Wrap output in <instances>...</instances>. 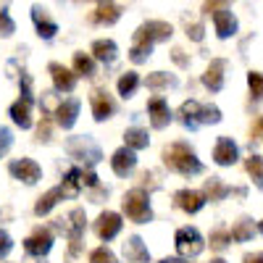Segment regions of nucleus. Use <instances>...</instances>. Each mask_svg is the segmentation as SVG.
<instances>
[{
	"mask_svg": "<svg viewBox=\"0 0 263 263\" xmlns=\"http://www.w3.org/2000/svg\"><path fill=\"white\" fill-rule=\"evenodd\" d=\"M239 158V150H237V142L232 137H218L216 140V147H213V161L218 166H234Z\"/></svg>",
	"mask_w": 263,
	"mask_h": 263,
	"instance_id": "nucleus-12",
	"label": "nucleus"
},
{
	"mask_svg": "<svg viewBox=\"0 0 263 263\" xmlns=\"http://www.w3.org/2000/svg\"><path fill=\"white\" fill-rule=\"evenodd\" d=\"M84 227H87V216H84V211H82V208H74V211L69 213V239H71L69 253H71V255H77L79 248H82Z\"/></svg>",
	"mask_w": 263,
	"mask_h": 263,
	"instance_id": "nucleus-13",
	"label": "nucleus"
},
{
	"mask_svg": "<svg viewBox=\"0 0 263 263\" xmlns=\"http://www.w3.org/2000/svg\"><path fill=\"white\" fill-rule=\"evenodd\" d=\"M66 153H69L74 161H82L87 168L100 163V158H103V153H100V147L95 145L92 137H71L66 142Z\"/></svg>",
	"mask_w": 263,
	"mask_h": 263,
	"instance_id": "nucleus-4",
	"label": "nucleus"
},
{
	"mask_svg": "<svg viewBox=\"0 0 263 263\" xmlns=\"http://www.w3.org/2000/svg\"><path fill=\"white\" fill-rule=\"evenodd\" d=\"M224 71H227V61L224 58H216L208 63V69L203 74V84L208 87L211 92H218L224 87Z\"/></svg>",
	"mask_w": 263,
	"mask_h": 263,
	"instance_id": "nucleus-18",
	"label": "nucleus"
},
{
	"mask_svg": "<svg viewBox=\"0 0 263 263\" xmlns=\"http://www.w3.org/2000/svg\"><path fill=\"white\" fill-rule=\"evenodd\" d=\"M245 168H248V174L253 177V182L260 187V177H263V171H260V156H250L248 163H245Z\"/></svg>",
	"mask_w": 263,
	"mask_h": 263,
	"instance_id": "nucleus-35",
	"label": "nucleus"
},
{
	"mask_svg": "<svg viewBox=\"0 0 263 263\" xmlns=\"http://www.w3.org/2000/svg\"><path fill=\"white\" fill-rule=\"evenodd\" d=\"M58 200H63V195H61V190L58 187H53V190H48L45 195L37 200V205H34V213L37 216H45V213H50L55 205H58Z\"/></svg>",
	"mask_w": 263,
	"mask_h": 263,
	"instance_id": "nucleus-29",
	"label": "nucleus"
},
{
	"mask_svg": "<svg viewBox=\"0 0 263 263\" xmlns=\"http://www.w3.org/2000/svg\"><path fill=\"white\" fill-rule=\"evenodd\" d=\"M205 13H213L216 34L221 40H229L237 34V16L229 11L227 3H205Z\"/></svg>",
	"mask_w": 263,
	"mask_h": 263,
	"instance_id": "nucleus-5",
	"label": "nucleus"
},
{
	"mask_svg": "<svg viewBox=\"0 0 263 263\" xmlns=\"http://www.w3.org/2000/svg\"><path fill=\"white\" fill-rule=\"evenodd\" d=\"M258 232H260V224L245 216V218H239V221L232 227V232H229V239H234V242H248V239H253Z\"/></svg>",
	"mask_w": 263,
	"mask_h": 263,
	"instance_id": "nucleus-21",
	"label": "nucleus"
},
{
	"mask_svg": "<svg viewBox=\"0 0 263 263\" xmlns=\"http://www.w3.org/2000/svg\"><path fill=\"white\" fill-rule=\"evenodd\" d=\"M221 121V111L216 105H200V124H218Z\"/></svg>",
	"mask_w": 263,
	"mask_h": 263,
	"instance_id": "nucleus-34",
	"label": "nucleus"
},
{
	"mask_svg": "<svg viewBox=\"0 0 263 263\" xmlns=\"http://www.w3.org/2000/svg\"><path fill=\"white\" fill-rule=\"evenodd\" d=\"M161 263H187V260H182V258H163Z\"/></svg>",
	"mask_w": 263,
	"mask_h": 263,
	"instance_id": "nucleus-46",
	"label": "nucleus"
},
{
	"mask_svg": "<svg viewBox=\"0 0 263 263\" xmlns=\"http://www.w3.org/2000/svg\"><path fill=\"white\" fill-rule=\"evenodd\" d=\"M124 258L129 263H150V250L145 248L142 239L135 234V237H129L124 242Z\"/></svg>",
	"mask_w": 263,
	"mask_h": 263,
	"instance_id": "nucleus-20",
	"label": "nucleus"
},
{
	"mask_svg": "<svg viewBox=\"0 0 263 263\" xmlns=\"http://www.w3.org/2000/svg\"><path fill=\"white\" fill-rule=\"evenodd\" d=\"M248 84H250L253 100H260V90H263V79H260V71H250V74H248Z\"/></svg>",
	"mask_w": 263,
	"mask_h": 263,
	"instance_id": "nucleus-38",
	"label": "nucleus"
},
{
	"mask_svg": "<svg viewBox=\"0 0 263 263\" xmlns=\"http://www.w3.org/2000/svg\"><path fill=\"white\" fill-rule=\"evenodd\" d=\"M8 171H11L13 179L24 182V184H37L42 179V168L32 158H16V161H11L8 163Z\"/></svg>",
	"mask_w": 263,
	"mask_h": 263,
	"instance_id": "nucleus-6",
	"label": "nucleus"
},
{
	"mask_svg": "<svg viewBox=\"0 0 263 263\" xmlns=\"http://www.w3.org/2000/svg\"><path fill=\"white\" fill-rule=\"evenodd\" d=\"M153 45H156V42L150 40V34L145 32V27H140L135 32V42H132V50H129L132 63H145L150 58V53H153Z\"/></svg>",
	"mask_w": 263,
	"mask_h": 263,
	"instance_id": "nucleus-14",
	"label": "nucleus"
},
{
	"mask_svg": "<svg viewBox=\"0 0 263 263\" xmlns=\"http://www.w3.org/2000/svg\"><path fill=\"white\" fill-rule=\"evenodd\" d=\"M90 263H116V255L108 248H98L90 253Z\"/></svg>",
	"mask_w": 263,
	"mask_h": 263,
	"instance_id": "nucleus-37",
	"label": "nucleus"
},
{
	"mask_svg": "<svg viewBox=\"0 0 263 263\" xmlns=\"http://www.w3.org/2000/svg\"><path fill=\"white\" fill-rule=\"evenodd\" d=\"M79 100L77 98H66V100H61L58 103V108H55V124L61 126V129H71L74 124H77V116H79Z\"/></svg>",
	"mask_w": 263,
	"mask_h": 263,
	"instance_id": "nucleus-10",
	"label": "nucleus"
},
{
	"mask_svg": "<svg viewBox=\"0 0 263 263\" xmlns=\"http://www.w3.org/2000/svg\"><path fill=\"white\" fill-rule=\"evenodd\" d=\"M260 258H263L260 253H248L245 255V263H260Z\"/></svg>",
	"mask_w": 263,
	"mask_h": 263,
	"instance_id": "nucleus-44",
	"label": "nucleus"
},
{
	"mask_svg": "<svg viewBox=\"0 0 263 263\" xmlns=\"http://www.w3.org/2000/svg\"><path fill=\"white\" fill-rule=\"evenodd\" d=\"M229 192H239V190H232V187L221 184L216 177H211V179L205 182V192H203V197H211V200H221V197H227Z\"/></svg>",
	"mask_w": 263,
	"mask_h": 263,
	"instance_id": "nucleus-31",
	"label": "nucleus"
},
{
	"mask_svg": "<svg viewBox=\"0 0 263 263\" xmlns=\"http://www.w3.org/2000/svg\"><path fill=\"white\" fill-rule=\"evenodd\" d=\"M11 250H13V239H11V234H8L6 229H0V258H6Z\"/></svg>",
	"mask_w": 263,
	"mask_h": 263,
	"instance_id": "nucleus-41",
	"label": "nucleus"
},
{
	"mask_svg": "<svg viewBox=\"0 0 263 263\" xmlns=\"http://www.w3.org/2000/svg\"><path fill=\"white\" fill-rule=\"evenodd\" d=\"M90 50H92V58L100 63H114L119 58V48L114 40H95Z\"/></svg>",
	"mask_w": 263,
	"mask_h": 263,
	"instance_id": "nucleus-23",
	"label": "nucleus"
},
{
	"mask_svg": "<svg viewBox=\"0 0 263 263\" xmlns=\"http://www.w3.org/2000/svg\"><path fill=\"white\" fill-rule=\"evenodd\" d=\"M147 116L153 129H166L171 124V108L163 98H150L147 100Z\"/></svg>",
	"mask_w": 263,
	"mask_h": 263,
	"instance_id": "nucleus-11",
	"label": "nucleus"
},
{
	"mask_svg": "<svg viewBox=\"0 0 263 263\" xmlns=\"http://www.w3.org/2000/svg\"><path fill=\"white\" fill-rule=\"evenodd\" d=\"M90 105H92V116H95V121L111 119L114 111H116V103H114L111 92H108L105 87H95V90L90 92Z\"/></svg>",
	"mask_w": 263,
	"mask_h": 263,
	"instance_id": "nucleus-8",
	"label": "nucleus"
},
{
	"mask_svg": "<svg viewBox=\"0 0 263 263\" xmlns=\"http://www.w3.org/2000/svg\"><path fill=\"white\" fill-rule=\"evenodd\" d=\"M145 84L150 87V90H163V87H174V84H177V79L168 77V74H163V71H156V74L147 77Z\"/></svg>",
	"mask_w": 263,
	"mask_h": 263,
	"instance_id": "nucleus-32",
	"label": "nucleus"
},
{
	"mask_svg": "<svg viewBox=\"0 0 263 263\" xmlns=\"http://www.w3.org/2000/svg\"><path fill=\"white\" fill-rule=\"evenodd\" d=\"M121 13H124V8L119 3H98L92 11V21L95 24H116Z\"/></svg>",
	"mask_w": 263,
	"mask_h": 263,
	"instance_id": "nucleus-22",
	"label": "nucleus"
},
{
	"mask_svg": "<svg viewBox=\"0 0 263 263\" xmlns=\"http://www.w3.org/2000/svg\"><path fill=\"white\" fill-rule=\"evenodd\" d=\"M18 87H21V100L34 103V95H32V79H29V74L21 71V77H18Z\"/></svg>",
	"mask_w": 263,
	"mask_h": 263,
	"instance_id": "nucleus-36",
	"label": "nucleus"
},
{
	"mask_svg": "<svg viewBox=\"0 0 263 263\" xmlns=\"http://www.w3.org/2000/svg\"><path fill=\"white\" fill-rule=\"evenodd\" d=\"M163 166L182 174V177H195V174L203 171V163L200 158L195 156V150L184 142H174L163 150Z\"/></svg>",
	"mask_w": 263,
	"mask_h": 263,
	"instance_id": "nucleus-1",
	"label": "nucleus"
},
{
	"mask_svg": "<svg viewBox=\"0 0 263 263\" xmlns=\"http://www.w3.org/2000/svg\"><path fill=\"white\" fill-rule=\"evenodd\" d=\"M179 121L187 129H197L200 126V103L197 100H184L179 108Z\"/></svg>",
	"mask_w": 263,
	"mask_h": 263,
	"instance_id": "nucleus-26",
	"label": "nucleus"
},
{
	"mask_svg": "<svg viewBox=\"0 0 263 263\" xmlns=\"http://www.w3.org/2000/svg\"><path fill=\"white\" fill-rule=\"evenodd\" d=\"M124 147H129L132 153L135 150H145L147 145H150V137H147V129H142V126H129L126 132H124Z\"/></svg>",
	"mask_w": 263,
	"mask_h": 263,
	"instance_id": "nucleus-25",
	"label": "nucleus"
},
{
	"mask_svg": "<svg viewBox=\"0 0 263 263\" xmlns=\"http://www.w3.org/2000/svg\"><path fill=\"white\" fill-rule=\"evenodd\" d=\"M11 145H13L11 129H8V126H0V156H6V153L11 150Z\"/></svg>",
	"mask_w": 263,
	"mask_h": 263,
	"instance_id": "nucleus-40",
	"label": "nucleus"
},
{
	"mask_svg": "<svg viewBox=\"0 0 263 263\" xmlns=\"http://www.w3.org/2000/svg\"><path fill=\"white\" fill-rule=\"evenodd\" d=\"M58 190H61L63 197H77V195H79L82 182H79V168H77V166L66 171V177H63V182L58 184Z\"/></svg>",
	"mask_w": 263,
	"mask_h": 263,
	"instance_id": "nucleus-27",
	"label": "nucleus"
},
{
	"mask_svg": "<svg viewBox=\"0 0 263 263\" xmlns=\"http://www.w3.org/2000/svg\"><path fill=\"white\" fill-rule=\"evenodd\" d=\"M253 140H255V142H258V140H260V119H258V121H255V137H253Z\"/></svg>",
	"mask_w": 263,
	"mask_h": 263,
	"instance_id": "nucleus-45",
	"label": "nucleus"
},
{
	"mask_svg": "<svg viewBox=\"0 0 263 263\" xmlns=\"http://www.w3.org/2000/svg\"><path fill=\"white\" fill-rule=\"evenodd\" d=\"M211 263H227V260H221V258H216V260H211Z\"/></svg>",
	"mask_w": 263,
	"mask_h": 263,
	"instance_id": "nucleus-47",
	"label": "nucleus"
},
{
	"mask_svg": "<svg viewBox=\"0 0 263 263\" xmlns=\"http://www.w3.org/2000/svg\"><path fill=\"white\" fill-rule=\"evenodd\" d=\"M121 216L114 213V211H103L98 216V221H95V234L103 239V242H111V239L121 232Z\"/></svg>",
	"mask_w": 263,
	"mask_h": 263,
	"instance_id": "nucleus-9",
	"label": "nucleus"
},
{
	"mask_svg": "<svg viewBox=\"0 0 263 263\" xmlns=\"http://www.w3.org/2000/svg\"><path fill=\"white\" fill-rule=\"evenodd\" d=\"M187 37H192V40L200 42V40H203V24H192V27H187Z\"/></svg>",
	"mask_w": 263,
	"mask_h": 263,
	"instance_id": "nucleus-43",
	"label": "nucleus"
},
{
	"mask_svg": "<svg viewBox=\"0 0 263 263\" xmlns=\"http://www.w3.org/2000/svg\"><path fill=\"white\" fill-rule=\"evenodd\" d=\"M137 87H140V74L126 71V74L119 77V95L121 98H132V95L137 92Z\"/></svg>",
	"mask_w": 263,
	"mask_h": 263,
	"instance_id": "nucleus-30",
	"label": "nucleus"
},
{
	"mask_svg": "<svg viewBox=\"0 0 263 263\" xmlns=\"http://www.w3.org/2000/svg\"><path fill=\"white\" fill-rule=\"evenodd\" d=\"M74 77H84V79L95 77V61H92V55L74 53Z\"/></svg>",
	"mask_w": 263,
	"mask_h": 263,
	"instance_id": "nucleus-28",
	"label": "nucleus"
},
{
	"mask_svg": "<svg viewBox=\"0 0 263 263\" xmlns=\"http://www.w3.org/2000/svg\"><path fill=\"white\" fill-rule=\"evenodd\" d=\"M174 205H177L179 211H184V213H197L205 205V197L197 190H179L177 195H174Z\"/></svg>",
	"mask_w": 263,
	"mask_h": 263,
	"instance_id": "nucleus-15",
	"label": "nucleus"
},
{
	"mask_svg": "<svg viewBox=\"0 0 263 263\" xmlns=\"http://www.w3.org/2000/svg\"><path fill=\"white\" fill-rule=\"evenodd\" d=\"M16 32V24H13V18H11V11L8 6L0 8V37H11Z\"/></svg>",
	"mask_w": 263,
	"mask_h": 263,
	"instance_id": "nucleus-33",
	"label": "nucleus"
},
{
	"mask_svg": "<svg viewBox=\"0 0 263 263\" xmlns=\"http://www.w3.org/2000/svg\"><path fill=\"white\" fill-rule=\"evenodd\" d=\"M121 211H124V216L129 218V221H135V224H147V221H153L150 195H147L145 190H140V187L129 190V192L124 195Z\"/></svg>",
	"mask_w": 263,
	"mask_h": 263,
	"instance_id": "nucleus-2",
	"label": "nucleus"
},
{
	"mask_svg": "<svg viewBox=\"0 0 263 263\" xmlns=\"http://www.w3.org/2000/svg\"><path fill=\"white\" fill-rule=\"evenodd\" d=\"M229 242H232L229 232H213V234H211V248H213V250H224Z\"/></svg>",
	"mask_w": 263,
	"mask_h": 263,
	"instance_id": "nucleus-39",
	"label": "nucleus"
},
{
	"mask_svg": "<svg viewBox=\"0 0 263 263\" xmlns=\"http://www.w3.org/2000/svg\"><path fill=\"white\" fill-rule=\"evenodd\" d=\"M111 166H114L116 177H129V174L135 171V166H137V156L129 147H119L114 153V158H111Z\"/></svg>",
	"mask_w": 263,
	"mask_h": 263,
	"instance_id": "nucleus-19",
	"label": "nucleus"
},
{
	"mask_svg": "<svg viewBox=\"0 0 263 263\" xmlns=\"http://www.w3.org/2000/svg\"><path fill=\"white\" fill-rule=\"evenodd\" d=\"M32 21H34V27H37V34L42 40H53L55 32H58V24L50 18V13L42 8V6H32Z\"/></svg>",
	"mask_w": 263,
	"mask_h": 263,
	"instance_id": "nucleus-17",
	"label": "nucleus"
},
{
	"mask_svg": "<svg viewBox=\"0 0 263 263\" xmlns=\"http://www.w3.org/2000/svg\"><path fill=\"white\" fill-rule=\"evenodd\" d=\"M8 114H11V119H13L16 126H21V129H29V126H32V103H27V100L18 98V100L8 108Z\"/></svg>",
	"mask_w": 263,
	"mask_h": 263,
	"instance_id": "nucleus-24",
	"label": "nucleus"
},
{
	"mask_svg": "<svg viewBox=\"0 0 263 263\" xmlns=\"http://www.w3.org/2000/svg\"><path fill=\"white\" fill-rule=\"evenodd\" d=\"M174 245H177V253H179L182 260H190V258H197L203 253L205 239L195 227H182V229H177V234H174Z\"/></svg>",
	"mask_w": 263,
	"mask_h": 263,
	"instance_id": "nucleus-3",
	"label": "nucleus"
},
{
	"mask_svg": "<svg viewBox=\"0 0 263 263\" xmlns=\"http://www.w3.org/2000/svg\"><path fill=\"white\" fill-rule=\"evenodd\" d=\"M24 250L27 255H34V258H42L53 250V232L45 229V227H37L27 239H24Z\"/></svg>",
	"mask_w": 263,
	"mask_h": 263,
	"instance_id": "nucleus-7",
	"label": "nucleus"
},
{
	"mask_svg": "<svg viewBox=\"0 0 263 263\" xmlns=\"http://www.w3.org/2000/svg\"><path fill=\"white\" fill-rule=\"evenodd\" d=\"M48 71H50V77H53V84H55V90L58 92H71L74 87H77V77H74V71L71 69H66L63 63H50L48 66Z\"/></svg>",
	"mask_w": 263,
	"mask_h": 263,
	"instance_id": "nucleus-16",
	"label": "nucleus"
},
{
	"mask_svg": "<svg viewBox=\"0 0 263 263\" xmlns=\"http://www.w3.org/2000/svg\"><path fill=\"white\" fill-rule=\"evenodd\" d=\"M50 140V119L42 116L40 126H37V142H48Z\"/></svg>",
	"mask_w": 263,
	"mask_h": 263,
	"instance_id": "nucleus-42",
	"label": "nucleus"
}]
</instances>
